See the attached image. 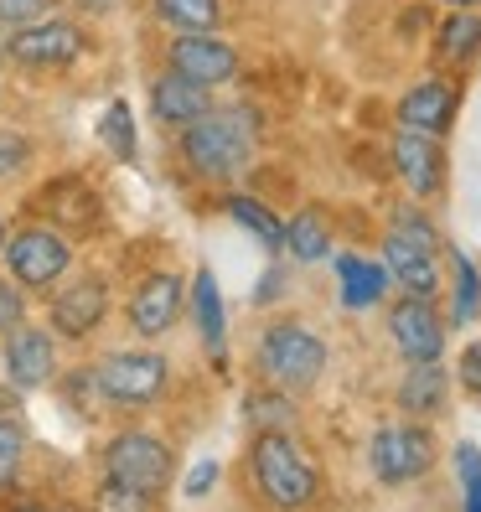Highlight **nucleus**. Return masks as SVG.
<instances>
[{
	"label": "nucleus",
	"instance_id": "obj_1",
	"mask_svg": "<svg viewBox=\"0 0 481 512\" xmlns=\"http://www.w3.org/2000/svg\"><path fill=\"white\" fill-rule=\"evenodd\" d=\"M182 161L202 176V182H233L244 176L259 145V119L254 109H207L202 119H192L187 130H176Z\"/></svg>",
	"mask_w": 481,
	"mask_h": 512
},
{
	"label": "nucleus",
	"instance_id": "obj_2",
	"mask_svg": "<svg viewBox=\"0 0 481 512\" xmlns=\"http://www.w3.org/2000/svg\"><path fill=\"white\" fill-rule=\"evenodd\" d=\"M249 476H254V492L275 512H300V507H311L316 492H321V471L300 456V445L290 440V430H259L254 435Z\"/></svg>",
	"mask_w": 481,
	"mask_h": 512
},
{
	"label": "nucleus",
	"instance_id": "obj_3",
	"mask_svg": "<svg viewBox=\"0 0 481 512\" xmlns=\"http://www.w3.org/2000/svg\"><path fill=\"white\" fill-rule=\"evenodd\" d=\"M254 363L275 388L295 394V388H311L321 378L326 342L316 337L311 326H300V321H275V326H264V337L254 347Z\"/></svg>",
	"mask_w": 481,
	"mask_h": 512
},
{
	"label": "nucleus",
	"instance_id": "obj_4",
	"mask_svg": "<svg viewBox=\"0 0 481 512\" xmlns=\"http://www.w3.org/2000/svg\"><path fill=\"white\" fill-rule=\"evenodd\" d=\"M68 264H73V244L52 223H26L6 238V269L21 290H52L68 275Z\"/></svg>",
	"mask_w": 481,
	"mask_h": 512
},
{
	"label": "nucleus",
	"instance_id": "obj_5",
	"mask_svg": "<svg viewBox=\"0 0 481 512\" xmlns=\"http://www.w3.org/2000/svg\"><path fill=\"white\" fill-rule=\"evenodd\" d=\"M166 383H171V368L161 352H109L94 368L99 399L119 409H150L166 394Z\"/></svg>",
	"mask_w": 481,
	"mask_h": 512
},
{
	"label": "nucleus",
	"instance_id": "obj_6",
	"mask_svg": "<svg viewBox=\"0 0 481 512\" xmlns=\"http://www.w3.org/2000/svg\"><path fill=\"white\" fill-rule=\"evenodd\" d=\"M104 476L140 497H156L171 476V445L150 430H119L104 445Z\"/></svg>",
	"mask_w": 481,
	"mask_h": 512
},
{
	"label": "nucleus",
	"instance_id": "obj_7",
	"mask_svg": "<svg viewBox=\"0 0 481 512\" xmlns=\"http://www.w3.org/2000/svg\"><path fill=\"white\" fill-rule=\"evenodd\" d=\"M368 461H373V476L383 481V487H404V481L425 476L435 466V440H430L425 425H414V419L383 425L368 445Z\"/></svg>",
	"mask_w": 481,
	"mask_h": 512
},
{
	"label": "nucleus",
	"instance_id": "obj_8",
	"mask_svg": "<svg viewBox=\"0 0 481 512\" xmlns=\"http://www.w3.org/2000/svg\"><path fill=\"white\" fill-rule=\"evenodd\" d=\"M6 57L21 68H73L83 57V32L78 21L68 16H42V21H26L6 37Z\"/></svg>",
	"mask_w": 481,
	"mask_h": 512
},
{
	"label": "nucleus",
	"instance_id": "obj_9",
	"mask_svg": "<svg viewBox=\"0 0 481 512\" xmlns=\"http://www.w3.org/2000/svg\"><path fill=\"white\" fill-rule=\"evenodd\" d=\"M388 337L404 352V363H440L445 352V321L435 311V300L425 295H399L388 306Z\"/></svg>",
	"mask_w": 481,
	"mask_h": 512
},
{
	"label": "nucleus",
	"instance_id": "obj_10",
	"mask_svg": "<svg viewBox=\"0 0 481 512\" xmlns=\"http://www.w3.org/2000/svg\"><path fill=\"white\" fill-rule=\"evenodd\" d=\"M104 316H109V285L99 275H78L63 290H52L47 321H52L57 337L83 342V337H94V331L104 326Z\"/></svg>",
	"mask_w": 481,
	"mask_h": 512
},
{
	"label": "nucleus",
	"instance_id": "obj_11",
	"mask_svg": "<svg viewBox=\"0 0 481 512\" xmlns=\"http://www.w3.org/2000/svg\"><path fill=\"white\" fill-rule=\"evenodd\" d=\"M166 63H171V73H182L202 88H223L238 78V47H228L213 32H187V37H171Z\"/></svg>",
	"mask_w": 481,
	"mask_h": 512
},
{
	"label": "nucleus",
	"instance_id": "obj_12",
	"mask_svg": "<svg viewBox=\"0 0 481 512\" xmlns=\"http://www.w3.org/2000/svg\"><path fill=\"white\" fill-rule=\"evenodd\" d=\"M0 363H6V378L16 388H47L57 378V337L32 321H21L16 331H6V347H0Z\"/></svg>",
	"mask_w": 481,
	"mask_h": 512
},
{
	"label": "nucleus",
	"instance_id": "obj_13",
	"mask_svg": "<svg viewBox=\"0 0 481 512\" xmlns=\"http://www.w3.org/2000/svg\"><path fill=\"white\" fill-rule=\"evenodd\" d=\"M456 109H461V88L450 78H419L414 88H404L394 114H399V130H419V135H450L456 125Z\"/></svg>",
	"mask_w": 481,
	"mask_h": 512
},
{
	"label": "nucleus",
	"instance_id": "obj_14",
	"mask_svg": "<svg viewBox=\"0 0 481 512\" xmlns=\"http://www.w3.org/2000/svg\"><path fill=\"white\" fill-rule=\"evenodd\" d=\"M388 156H394V171L399 182L409 187L414 202H430L445 192V150L435 135H419V130H399L394 145H388Z\"/></svg>",
	"mask_w": 481,
	"mask_h": 512
},
{
	"label": "nucleus",
	"instance_id": "obj_15",
	"mask_svg": "<svg viewBox=\"0 0 481 512\" xmlns=\"http://www.w3.org/2000/svg\"><path fill=\"white\" fill-rule=\"evenodd\" d=\"M182 306H187V285L171 275V269H161V275H150L135 300H130V326H135V337H166V331L182 321Z\"/></svg>",
	"mask_w": 481,
	"mask_h": 512
},
{
	"label": "nucleus",
	"instance_id": "obj_16",
	"mask_svg": "<svg viewBox=\"0 0 481 512\" xmlns=\"http://www.w3.org/2000/svg\"><path fill=\"white\" fill-rule=\"evenodd\" d=\"M207 109H213V88H202L182 73H161L150 83V119H156L161 130H187Z\"/></svg>",
	"mask_w": 481,
	"mask_h": 512
},
{
	"label": "nucleus",
	"instance_id": "obj_17",
	"mask_svg": "<svg viewBox=\"0 0 481 512\" xmlns=\"http://www.w3.org/2000/svg\"><path fill=\"white\" fill-rule=\"evenodd\" d=\"M383 269H388V280H394L404 295L435 300V290H440V259L430 249L409 244V238H399V233L383 238Z\"/></svg>",
	"mask_w": 481,
	"mask_h": 512
},
{
	"label": "nucleus",
	"instance_id": "obj_18",
	"mask_svg": "<svg viewBox=\"0 0 481 512\" xmlns=\"http://www.w3.org/2000/svg\"><path fill=\"white\" fill-rule=\"evenodd\" d=\"M187 300H192V326H197L202 347L213 352V357H223L228 316H223V290H218V275H213V269H197V275H192V290H187Z\"/></svg>",
	"mask_w": 481,
	"mask_h": 512
},
{
	"label": "nucleus",
	"instance_id": "obj_19",
	"mask_svg": "<svg viewBox=\"0 0 481 512\" xmlns=\"http://www.w3.org/2000/svg\"><path fill=\"white\" fill-rule=\"evenodd\" d=\"M445 394H450V378L440 363H409V373L399 383V409L409 419H430L445 409Z\"/></svg>",
	"mask_w": 481,
	"mask_h": 512
},
{
	"label": "nucleus",
	"instance_id": "obj_20",
	"mask_svg": "<svg viewBox=\"0 0 481 512\" xmlns=\"http://www.w3.org/2000/svg\"><path fill=\"white\" fill-rule=\"evenodd\" d=\"M337 275H342V306L347 311H368V306H378V300L388 295V269L383 264H373V259H363V254H342L337 259Z\"/></svg>",
	"mask_w": 481,
	"mask_h": 512
},
{
	"label": "nucleus",
	"instance_id": "obj_21",
	"mask_svg": "<svg viewBox=\"0 0 481 512\" xmlns=\"http://www.w3.org/2000/svg\"><path fill=\"white\" fill-rule=\"evenodd\" d=\"M481 52V11H450L435 32V63L461 68Z\"/></svg>",
	"mask_w": 481,
	"mask_h": 512
},
{
	"label": "nucleus",
	"instance_id": "obj_22",
	"mask_svg": "<svg viewBox=\"0 0 481 512\" xmlns=\"http://www.w3.org/2000/svg\"><path fill=\"white\" fill-rule=\"evenodd\" d=\"M285 254L300 259V264H316L332 254V223H326L316 207H306V213H295L285 223Z\"/></svg>",
	"mask_w": 481,
	"mask_h": 512
},
{
	"label": "nucleus",
	"instance_id": "obj_23",
	"mask_svg": "<svg viewBox=\"0 0 481 512\" xmlns=\"http://www.w3.org/2000/svg\"><path fill=\"white\" fill-rule=\"evenodd\" d=\"M150 6H156V16L171 26L176 37L218 32V21H223V0H150Z\"/></svg>",
	"mask_w": 481,
	"mask_h": 512
},
{
	"label": "nucleus",
	"instance_id": "obj_24",
	"mask_svg": "<svg viewBox=\"0 0 481 512\" xmlns=\"http://www.w3.org/2000/svg\"><path fill=\"white\" fill-rule=\"evenodd\" d=\"M228 218L244 228V233H254L264 249H285V223L269 213L259 197H249V192H228Z\"/></svg>",
	"mask_w": 481,
	"mask_h": 512
},
{
	"label": "nucleus",
	"instance_id": "obj_25",
	"mask_svg": "<svg viewBox=\"0 0 481 512\" xmlns=\"http://www.w3.org/2000/svg\"><path fill=\"white\" fill-rule=\"evenodd\" d=\"M99 145L109 150V156H119V161H130L135 156V114H130V104L125 99H109L104 104V114H99Z\"/></svg>",
	"mask_w": 481,
	"mask_h": 512
},
{
	"label": "nucleus",
	"instance_id": "obj_26",
	"mask_svg": "<svg viewBox=\"0 0 481 512\" xmlns=\"http://www.w3.org/2000/svg\"><path fill=\"white\" fill-rule=\"evenodd\" d=\"M450 269H456V306H450V326H471L476 311H481V269L461 249H450Z\"/></svg>",
	"mask_w": 481,
	"mask_h": 512
},
{
	"label": "nucleus",
	"instance_id": "obj_27",
	"mask_svg": "<svg viewBox=\"0 0 481 512\" xmlns=\"http://www.w3.org/2000/svg\"><path fill=\"white\" fill-rule=\"evenodd\" d=\"M388 233H399V238H409V244H419V249L440 254V233H435V223L425 218V207H419V202L394 207V218H388Z\"/></svg>",
	"mask_w": 481,
	"mask_h": 512
},
{
	"label": "nucleus",
	"instance_id": "obj_28",
	"mask_svg": "<svg viewBox=\"0 0 481 512\" xmlns=\"http://www.w3.org/2000/svg\"><path fill=\"white\" fill-rule=\"evenodd\" d=\"M249 425H254V430H290V425H295V404L285 399V388L249 399Z\"/></svg>",
	"mask_w": 481,
	"mask_h": 512
},
{
	"label": "nucleus",
	"instance_id": "obj_29",
	"mask_svg": "<svg viewBox=\"0 0 481 512\" xmlns=\"http://www.w3.org/2000/svg\"><path fill=\"white\" fill-rule=\"evenodd\" d=\"M21 461H26V430L16 425V419H0V487L16 481Z\"/></svg>",
	"mask_w": 481,
	"mask_h": 512
},
{
	"label": "nucleus",
	"instance_id": "obj_30",
	"mask_svg": "<svg viewBox=\"0 0 481 512\" xmlns=\"http://www.w3.org/2000/svg\"><path fill=\"white\" fill-rule=\"evenodd\" d=\"M88 512H150V497H140V492H130V487H119V481L104 476V487L94 492Z\"/></svg>",
	"mask_w": 481,
	"mask_h": 512
},
{
	"label": "nucleus",
	"instance_id": "obj_31",
	"mask_svg": "<svg viewBox=\"0 0 481 512\" xmlns=\"http://www.w3.org/2000/svg\"><path fill=\"white\" fill-rule=\"evenodd\" d=\"M32 156H37V145L26 140V135H16V130H0V182H11V176H21L26 166H32Z\"/></svg>",
	"mask_w": 481,
	"mask_h": 512
},
{
	"label": "nucleus",
	"instance_id": "obj_32",
	"mask_svg": "<svg viewBox=\"0 0 481 512\" xmlns=\"http://www.w3.org/2000/svg\"><path fill=\"white\" fill-rule=\"evenodd\" d=\"M456 471H461V487H466V512H481V450L471 440L456 445Z\"/></svg>",
	"mask_w": 481,
	"mask_h": 512
},
{
	"label": "nucleus",
	"instance_id": "obj_33",
	"mask_svg": "<svg viewBox=\"0 0 481 512\" xmlns=\"http://www.w3.org/2000/svg\"><path fill=\"white\" fill-rule=\"evenodd\" d=\"M21 321H26V295H21V285L11 275H0V337L16 331Z\"/></svg>",
	"mask_w": 481,
	"mask_h": 512
},
{
	"label": "nucleus",
	"instance_id": "obj_34",
	"mask_svg": "<svg viewBox=\"0 0 481 512\" xmlns=\"http://www.w3.org/2000/svg\"><path fill=\"white\" fill-rule=\"evenodd\" d=\"M57 11V0H0V26H26Z\"/></svg>",
	"mask_w": 481,
	"mask_h": 512
},
{
	"label": "nucleus",
	"instance_id": "obj_35",
	"mask_svg": "<svg viewBox=\"0 0 481 512\" xmlns=\"http://www.w3.org/2000/svg\"><path fill=\"white\" fill-rule=\"evenodd\" d=\"M456 378H461V388L471 399H481V342H471L466 352H461V363H456Z\"/></svg>",
	"mask_w": 481,
	"mask_h": 512
},
{
	"label": "nucleus",
	"instance_id": "obj_36",
	"mask_svg": "<svg viewBox=\"0 0 481 512\" xmlns=\"http://www.w3.org/2000/svg\"><path fill=\"white\" fill-rule=\"evenodd\" d=\"M213 481H218V461L192 466V476H187V497H207V492H213Z\"/></svg>",
	"mask_w": 481,
	"mask_h": 512
},
{
	"label": "nucleus",
	"instance_id": "obj_37",
	"mask_svg": "<svg viewBox=\"0 0 481 512\" xmlns=\"http://www.w3.org/2000/svg\"><path fill=\"white\" fill-rule=\"evenodd\" d=\"M440 6H450V11H481V0H440Z\"/></svg>",
	"mask_w": 481,
	"mask_h": 512
},
{
	"label": "nucleus",
	"instance_id": "obj_38",
	"mask_svg": "<svg viewBox=\"0 0 481 512\" xmlns=\"http://www.w3.org/2000/svg\"><path fill=\"white\" fill-rule=\"evenodd\" d=\"M6 238H11V228H6V218H0V254H6Z\"/></svg>",
	"mask_w": 481,
	"mask_h": 512
},
{
	"label": "nucleus",
	"instance_id": "obj_39",
	"mask_svg": "<svg viewBox=\"0 0 481 512\" xmlns=\"http://www.w3.org/2000/svg\"><path fill=\"white\" fill-rule=\"evenodd\" d=\"M21 512H52V507H21Z\"/></svg>",
	"mask_w": 481,
	"mask_h": 512
}]
</instances>
